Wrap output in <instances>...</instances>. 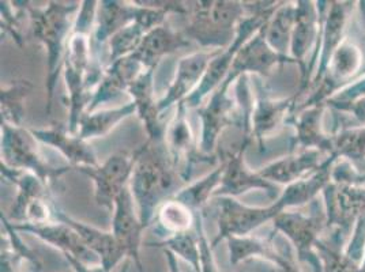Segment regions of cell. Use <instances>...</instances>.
Returning a JSON list of instances; mask_svg holds the SVG:
<instances>
[{
	"instance_id": "cell-26",
	"label": "cell",
	"mask_w": 365,
	"mask_h": 272,
	"mask_svg": "<svg viewBox=\"0 0 365 272\" xmlns=\"http://www.w3.org/2000/svg\"><path fill=\"white\" fill-rule=\"evenodd\" d=\"M221 162V161H220ZM224 174V164L215 167L212 173L206 174L197 182H192L191 185H187L182 191L173 197L187 207H190L192 211H202L203 207L212 202L215 191L221 185Z\"/></svg>"
},
{
	"instance_id": "cell-31",
	"label": "cell",
	"mask_w": 365,
	"mask_h": 272,
	"mask_svg": "<svg viewBox=\"0 0 365 272\" xmlns=\"http://www.w3.org/2000/svg\"><path fill=\"white\" fill-rule=\"evenodd\" d=\"M29 1H0L1 33L9 34L18 46H24L21 33V18L28 13Z\"/></svg>"
},
{
	"instance_id": "cell-30",
	"label": "cell",
	"mask_w": 365,
	"mask_h": 272,
	"mask_svg": "<svg viewBox=\"0 0 365 272\" xmlns=\"http://www.w3.org/2000/svg\"><path fill=\"white\" fill-rule=\"evenodd\" d=\"M229 249V263L236 267L250 257H269L272 251L263 240L245 236V237H229L227 239Z\"/></svg>"
},
{
	"instance_id": "cell-20",
	"label": "cell",
	"mask_w": 365,
	"mask_h": 272,
	"mask_svg": "<svg viewBox=\"0 0 365 272\" xmlns=\"http://www.w3.org/2000/svg\"><path fill=\"white\" fill-rule=\"evenodd\" d=\"M142 7L134 1H119V0H101L98 1L96 29L93 34V44H106L119 31L135 22L142 14Z\"/></svg>"
},
{
	"instance_id": "cell-18",
	"label": "cell",
	"mask_w": 365,
	"mask_h": 272,
	"mask_svg": "<svg viewBox=\"0 0 365 272\" xmlns=\"http://www.w3.org/2000/svg\"><path fill=\"white\" fill-rule=\"evenodd\" d=\"M143 71V66L133 55L110 63L106 68L86 113L96 112L100 106L118 100L124 91H128L130 86Z\"/></svg>"
},
{
	"instance_id": "cell-1",
	"label": "cell",
	"mask_w": 365,
	"mask_h": 272,
	"mask_svg": "<svg viewBox=\"0 0 365 272\" xmlns=\"http://www.w3.org/2000/svg\"><path fill=\"white\" fill-rule=\"evenodd\" d=\"M96 25L93 21L78 18L68 40L63 61V76L68 93V120L67 128L78 134L79 120L91 105L106 70L97 58L93 44Z\"/></svg>"
},
{
	"instance_id": "cell-25",
	"label": "cell",
	"mask_w": 365,
	"mask_h": 272,
	"mask_svg": "<svg viewBox=\"0 0 365 272\" xmlns=\"http://www.w3.org/2000/svg\"><path fill=\"white\" fill-rule=\"evenodd\" d=\"M33 90L29 79H14L9 85L1 86L0 91V113L1 122L13 127H22L25 119V101Z\"/></svg>"
},
{
	"instance_id": "cell-34",
	"label": "cell",
	"mask_w": 365,
	"mask_h": 272,
	"mask_svg": "<svg viewBox=\"0 0 365 272\" xmlns=\"http://www.w3.org/2000/svg\"><path fill=\"white\" fill-rule=\"evenodd\" d=\"M64 257H66V260L68 261V264L71 266V268H73L76 272H106L101 266L91 267V266H86V264H83L82 261L76 260V258H74L73 256H70V255H64Z\"/></svg>"
},
{
	"instance_id": "cell-7",
	"label": "cell",
	"mask_w": 365,
	"mask_h": 272,
	"mask_svg": "<svg viewBox=\"0 0 365 272\" xmlns=\"http://www.w3.org/2000/svg\"><path fill=\"white\" fill-rule=\"evenodd\" d=\"M16 170L31 172L40 180L49 185L55 192L61 189V179L74 170L70 165L52 167L43 159L38 142L24 127H13L1 122V162Z\"/></svg>"
},
{
	"instance_id": "cell-2",
	"label": "cell",
	"mask_w": 365,
	"mask_h": 272,
	"mask_svg": "<svg viewBox=\"0 0 365 272\" xmlns=\"http://www.w3.org/2000/svg\"><path fill=\"white\" fill-rule=\"evenodd\" d=\"M187 187L164 143H149L138 159L130 180L143 227L150 226L160 207Z\"/></svg>"
},
{
	"instance_id": "cell-14",
	"label": "cell",
	"mask_w": 365,
	"mask_h": 272,
	"mask_svg": "<svg viewBox=\"0 0 365 272\" xmlns=\"http://www.w3.org/2000/svg\"><path fill=\"white\" fill-rule=\"evenodd\" d=\"M11 226L18 233H31L38 237L40 240L51 244L63 252V255H70L76 260L82 261L86 266L97 267L101 266L100 257L91 252L88 245L81 239L73 227L61 224V222H49L43 225L33 224H14L10 222Z\"/></svg>"
},
{
	"instance_id": "cell-13",
	"label": "cell",
	"mask_w": 365,
	"mask_h": 272,
	"mask_svg": "<svg viewBox=\"0 0 365 272\" xmlns=\"http://www.w3.org/2000/svg\"><path fill=\"white\" fill-rule=\"evenodd\" d=\"M220 52L221 51H199L179 61L172 83L169 85L165 95L161 100H158V109L161 115H164L172 106L179 105L180 103L185 101L198 89L209 63L213 61Z\"/></svg>"
},
{
	"instance_id": "cell-10",
	"label": "cell",
	"mask_w": 365,
	"mask_h": 272,
	"mask_svg": "<svg viewBox=\"0 0 365 272\" xmlns=\"http://www.w3.org/2000/svg\"><path fill=\"white\" fill-rule=\"evenodd\" d=\"M252 140V136L242 135L237 143L229 147H220L218 158L224 164V174L214 197H242L251 189H264L270 197L275 195L273 184L264 180L259 173L251 172L245 165L244 157Z\"/></svg>"
},
{
	"instance_id": "cell-11",
	"label": "cell",
	"mask_w": 365,
	"mask_h": 272,
	"mask_svg": "<svg viewBox=\"0 0 365 272\" xmlns=\"http://www.w3.org/2000/svg\"><path fill=\"white\" fill-rule=\"evenodd\" d=\"M187 106L180 103L176 108L175 116L170 119L165 131V145L172 161L179 170L184 182H191L197 165H214L220 158L217 155H205L199 150L197 139L187 119Z\"/></svg>"
},
{
	"instance_id": "cell-21",
	"label": "cell",
	"mask_w": 365,
	"mask_h": 272,
	"mask_svg": "<svg viewBox=\"0 0 365 272\" xmlns=\"http://www.w3.org/2000/svg\"><path fill=\"white\" fill-rule=\"evenodd\" d=\"M191 46V41L182 31H175L168 23L154 28L143 37L133 56L145 70H155L158 63L176 51Z\"/></svg>"
},
{
	"instance_id": "cell-12",
	"label": "cell",
	"mask_w": 365,
	"mask_h": 272,
	"mask_svg": "<svg viewBox=\"0 0 365 272\" xmlns=\"http://www.w3.org/2000/svg\"><path fill=\"white\" fill-rule=\"evenodd\" d=\"M289 61H292V59L287 55H279L269 46L264 37V26H263L240 48L230 67L228 76L220 86L230 89L232 86H235V83L240 76L250 75V74H260L266 76L269 74L270 68L275 64L289 63Z\"/></svg>"
},
{
	"instance_id": "cell-15",
	"label": "cell",
	"mask_w": 365,
	"mask_h": 272,
	"mask_svg": "<svg viewBox=\"0 0 365 272\" xmlns=\"http://www.w3.org/2000/svg\"><path fill=\"white\" fill-rule=\"evenodd\" d=\"M29 131L38 143L61 152L74 170L76 167L100 165L91 142L81 139L78 134H71L67 124L55 122L48 128H29Z\"/></svg>"
},
{
	"instance_id": "cell-19",
	"label": "cell",
	"mask_w": 365,
	"mask_h": 272,
	"mask_svg": "<svg viewBox=\"0 0 365 272\" xmlns=\"http://www.w3.org/2000/svg\"><path fill=\"white\" fill-rule=\"evenodd\" d=\"M55 222L66 224L73 227L76 233L81 236V239L88 245L91 252H94L100 257L101 267L104 271L110 272L112 268L122 260L123 257L127 255L125 249L123 248L119 242L116 241L115 236L108 231H103L100 229L86 225L83 222H79L70 216L68 214L61 210V207L56 211Z\"/></svg>"
},
{
	"instance_id": "cell-8",
	"label": "cell",
	"mask_w": 365,
	"mask_h": 272,
	"mask_svg": "<svg viewBox=\"0 0 365 272\" xmlns=\"http://www.w3.org/2000/svg\"><path fill=\"white\" fill-rule=\"evenodd\" d=\"M149 143L150 140L148 139L133 154L116 152L98 167H76V172H81L94 182V200L98 207L113 212L118 197L130 185L138 159Z\"/></svg>"
},
{
	"instance_id": "cell-23",
	"label": "cell",
	"mask_w": 365,
	"mask_h": 272,
	"mask_svg": "<svg viewBox=\"0 0 365 272\" xmlns=\"http://www.w3.org/2000/svg\"><path fill=\"white\" fill-rule=\"evenodd\" d=\"M257 94L254 98L252 115H251V135L257 139L259 147H263V137L270 131H273L278 121L284 116L285 110L290 106V101H272L269 100L260 89L258 79Z\"/></svg>"
},
{
	"instance_id": "cell-6",
	"label": "cell",
	"mask_w": 365,
	"mask_h": 272,
	"mask_svg": "<svg viewBox=\"0 0 365 272\" xmlns=\"http://www.w3.org/2000/svg\"><path fill=\"white\" fill-rule=\"evenodd\" d=\"M0 172L6 182L18 188L16 203L10 210V222L43 225L55 222L56 203L55 191L31 172L16 170L0 164Z\"/></svg>"
},
{
	"instance_id": "cell-16",
	"label": "cell",
	"mask_w": 365,
	"mask_h": 272,
	"mask_svg": "<svg viewBox=\"0 0 365 272\" xmlns=\"http://www.w3.org/2000/svg\"><path fill=\"white\" fill-rule=\"evenodd\" d=\"M145 227L140 222L137 204L131 194L130 185L124 188L120 197H118L113 210L112 219V234L116 241L125 249L127 255L134 258L139 272H143V266L139 256V248L142 240V231Z\"/></svg>"
},
{
	"instance_id": "cell-3",
	"label": "cell",
	"mask_w": 365,
	"mask_h": 272,
	"mask_svg": "<svg viewBox=\"0 0 365 272\" xmlns=\"http://www.w3.org/2000/svg\"><path fill=\"white\" fill-rule=\"evenodd\" d=\"M31 4V3H29ZM28 4V16L31 19V31L46 52V115L51 117L53 95L58 85V78L63 70V61L73 33V16L79 11L78 1H49L46 7H33Z\"/></svg>"
},
{
	"instance_id": "cell-33",
	"label": "cell",
	"mask_w": 365,
	"mask_h": 272,
	"mask_svg": "<svg viewBox=\"0 0 365 272\" xmlns=\"http://www.w3.org/2000/svg\"><path fill=\"white\" fill-rule=\"evenodd\" d=\"M233 272H277L273 264L263 257H250L233 267Z\"/></svg>"
},
{
	"instance_id": "cell-4",
	"label": "cell",
	"mask_w": 365,
	"mask_h": 272,
	"mask_svg": "<svg viewBox=\"0 0 365 272\" xmlns=\"http://www.w3.org/2000/svg\"><path fill=\"white\" fill-rule=\"evenodd\" d=\"M250 76L243 75L235 83V97L229 95V89L220 86L209 97L205 105L197 109L202 122V135L199 150L205 155L213 152L224 131L233 127L242 135H251V115L254 98L250 89Z\"/></svg>"
},
{
	"instance_id": "cell-32",
	"label": "cell",
	"mask_w": 365,
	"mask_h": 272,
	"mask_svg": "<svg viewBox=\"0 0 365 272\" xmlns=\"http://www.w3.org/2000/svg\"><path fill=\"white\" fill-rule=\"evenodd\" d=\"M203 212H197V224L195 230L198 233L199 246H200V272H218L217 264L214 261L213 246L207 240L205 225H203Z\"/></svg>"
},
{
	"instance_id": "cell-36",
	"label": "cell",
	"mask_w": 365,
	"mask_h": 272,
	"mask_svg": "<svg viewBox=\"0 0 365 272\" xmlns=\"http://www.w3.org/2000/svg\"><path fill=\"white\" fill-rule=\"evenodd\" d=\"M128 268H130V264H128V263H125V264H124V268H123L122 272H128Z\"/></svg>"
},
{
	"instance_id": "cell-24",
	"label": "cell",
	"mask_w": 365,
	"mask_h": 272,
	"mask_svg": "<svg viewBox=\"0 0 365 272\" xmlns=\"http://www.w3.org/2000/svg\"><path fill=\"white\" fill-rule=\"evenodd\" d=\"M197 212L192 211L182 202L170 199L157 211V226L154 227V233H157L163 240H167L176 234L191 231L195 229Z\"/></svg>"
},
{
	"instance_id": "cell-28",
	"label": "cell",
	"mask_w": 365,
	"mask_h": 272,
	"mask_svg": "<svg viewBox=\"0 0 365 272\" xmlns=\"http://www.w3.org/2000/svg\"><path fill=\"white\" fill-rule=\"evenodd\" d=\"M148 246H157L173 252L176 256L185 260L194 271L200 272V246H199L198 233L191 230L182 234H176L167 240L158 242H148Z\"/></svg>"
},
{
	"instance_id": "cell-29",
	"label": "cell",
	"mask_w": 365,
	"mask_h": 272,
	"mask_svg": "<svg viewBox=\"0 0 365 272\" xmlns=\"http://www.w3.org/2000/svg\"><path fill=\"white\" fill-rule=\"evenodd\" d=\"M314 158L312 155H299V157H289L281 161H277L269 167H263L259 174L267 182H294L304 170L312 165Z\"/></svg>"
},
{
	"instance_id": "cell-22",
	"label": "cell",
	"mask_w": 365,
	"mask_h": 272,
	"mask_svg": "<svg viewBox=\"0 0 365 272\" xmlns=\"http://www.w3.org/2000/svg\"><path fill=\"white\" fill-rule=\"evenodd\" d=\"M134 113H137V106L133 101L115 109H98L91 113H85L79 120L78 136L86 142L97 137H104L110 134L112 130H115L123 120Z\"/></svg>"
},
{
	"instance_id": "cell-5",
	"label": "cell",
	"mask_w": 365,
	"mask_h": 272,
	"mask_svg": "<svg viewBox=\"0 0 365 272\" xmlns=\"http://www.w3.org/2000/svg\"><path fill=\"white\" fill-rule=\"evenodd\" d=\"M191 21L182 33L202 48L224 51L233 44L245 14L243 1L198 0L190 1Z\"/></svg>"
},
{
	"instance_id": "cell-9",
	"label": "cell",
	"mask_w": 365,
	"mask_h": 272,
	"mask_svg": "<svg viewBox=\"0 0 365 272\" xmlns=\"http://www.w3.org/2000/svg\"><path fill=\"white\" fill-rule=\"evenodd\" d=\"M212 206L218 227V231L212 241L213 249L220 245V242L229 237L250 236L254 230L282 212L275 203L266 209L248 207L240 203L236 197H213Z\"/></svg>"
},
{
	"instance_id": "cell-35",
	"label": "cell",
	"mask_w": 365,
	"mask_h": 272,
	"mask_svg": "<svg viewBox=\"0 0 365 272\" xmlns=\"http://www.w3.org/2000/svg\"><path fill=\"white\" fill-rule=\"evenodd\" d=\"M164 252H165V255H167L168 266H169V271L182 272V270H180V267H179V263H178V257H176V255H175L173 252L168 251V249H164Z\"/></svg>"
},
{
	"instance_id": "cell-17",
	"label": "cell",
	"mask_w": 365,
	"mask_h": 272,
	"mask_svg": "<svg viewBox=\"0 0 365 272\" xmlns=\"http://www.w3.org/2000/svg\"><path fill=\"white\" fill-rule=\"evenodd\" d=\"M154 71L155 70H145L130 86L127 93L137 106L138 116L146 128L149 136L148 139L152 143H164L167 125H164L161 121L163 115L154 95Z\"/></svg>"
},
{
	"instance_id": "cell-27",
	"label": "cell",
	"mask_w": 365,
	"mask_h": 272,
	"mask_svg": "<svg viewBox=\"0 0 365 272\" xmlns=\"http://www.w3.org/2000/svg\"><path fill=\"white\" fill-rule=\"evenodd\" d=\"M296 22V9L282 6L264 25V37L269 46L279 55H285L289 44L290 33Z\"/></svg>"
}]
</instances>
